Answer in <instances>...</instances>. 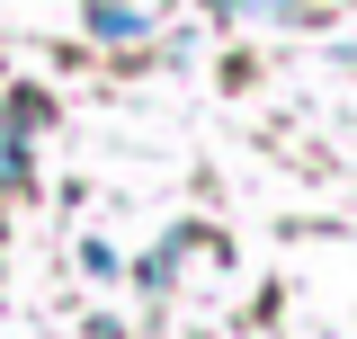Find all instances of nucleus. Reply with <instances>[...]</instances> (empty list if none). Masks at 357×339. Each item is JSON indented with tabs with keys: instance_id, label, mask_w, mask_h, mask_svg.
<instances>
[{
	"instance_id": "1",
	"label": "nucleus",
	"mask_w": 357,
	"mask_h": 339,
	"mask_svg": "<svg viewBox=\"0 0 357 339\" xmlns=\"http://www.w3.org/2000/svg\"><path fill=\"white\" fill-rule=\"evenodd\" d=\"M143 27H152V18H143L134 0H89V36H98V45H134Z\"/></svg>"
},
{
	"instance_id": "3",
	"label": "nucleus",
	"mask_w": 357,
	"mask_h": 339,
	"mask_svg": "<svg viewBox=\"0 0 357 339\" xmlns=\"http://www.w3.org/2000/svg\"><path fill=\"white\" fill-rule=\"evenodd\" d=\"M349 63H357V45H349Z\"/></svg>"
},
{
	"instance_id": "2",
	"label": "nucleus",
	"mask_w": 357,
	"mask_h": 339,
	"mask_svg": "<svg viewBox=\"0 0 357 339\" xmlns=\"http://www.w3.org/2000/svg\"><path fill=\"white\" fill-rule=\"evenodd\" d=\"M215 18H250V9H268V18H286V9H312V0H206Z\"/></svg>"
}]
</instances>
